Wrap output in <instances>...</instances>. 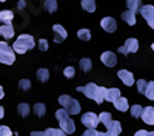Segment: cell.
<instances>
[{"label":"cell","instance_id":"6da1fadb","mask_svg":"<svg viewBox=\"0 0 154 136\" xmlns=\"http://www.w3.org/2000/svg\"><path fill=\"white\" fill-rule=\"evenodd\" d=\"M77 90H79L80 93H83L86 97L94 99L97 104H102L105 101L106 88H103V87H97L96 84H88L85 87H77Z\"/></svg>","mask_w":154,"mask_h":136},{"label":"cell","instance_id":"7a4b0ae2","mask_svg":"<svg viewBox=\"0 0 154 136\" xmlns=\"http://www.w3.org/2000/svg\"><path fill=\"white\" fill-rule=\"evenodd\" d=\"M34 45H35V42H34V37L32 36L22 34V36L17 37V40L14 42L12 49H14V53H17V54H25L28 49H32Z\"/></svg>","mask_w":154,"mask_h":136},{"label":"cell","instance_id":"3957f363","mask_svg":"<svg viewBox=\"0 0 154 136\" xmlns=\"http://www.w3.org/2000/svg\"><path fill=\"white\" fill-rule=\"evenodd\" d=\"M56 118L60 124V128L65 131V133H74L75 131V124L74 121L69 118V113L65 110V108H62V110H57L56 111Z\"/></svg>","mask_w":154,"mask_h":136},{"label":"cell","instance_id":"277c9868","mask_svg":"<svg viewBox=\"0 0 154 136\" xmlns=\"http://www.w3.org/2000/svg\"><path fill=\"white\" fill-rule=\"evenodd\" d=\"M59 102L62 104V107L65 108L69 115H79L80 113V104L77 102L75 99H72L71 96H66V94L60 96Z\"/></svg>","mask_w":154,"mask_h":136},{"label":"cell","instance_id":"5b68a950","mask_svg":"<svg viewBox=\"0 0 154 136\" xmlns=\"http://www.w3.org/2000/svg\"><path fill=\"white\" fill-rule=\"evenodd\" d=\"M0 62L5 65H11L16 62L14 49H11V46L6 42H0Z\"/></svg>","mask_w":154,"mask_h":136},{"label":"cell","instance_id":"8992f818","mask_svg":"<svg viewBox=\"0 0 154 136\" xmlns=\"http://www.w3.org/2000/svg\"><path fill=\"white\" fill-rule=\"evenodd\" d=\"M140 14L143 16V19L146 20V23L154 30V6L152 5H143L140 6Z\"/></svg>","mask_w":154,"mask_h":136},{"label":"cell","instance_id":"52a82bcc","mask_svg":"<svg viewBox=\"0 0 154 136\" xmlns=\"http://www.w3.org/2000/svg\"><path fill=\"white\" fill-rule=\"evenodd\" d=\"M82 124L86 127V128H96L99 125V116L96 113H91V111H88L82 116Z\"/></svg>","mask_w":154,"mask_h":136},{"label":"cell","instance_id":"ba28073f","mask_svg":"<svg viewBox=\"0 0 154 136\" xmlns=\"http://www.w3.org/2000/svg\"><path fill=\"white\" fill-rule=\"evenodd\" d=\"M139 49V42H137V39H128L126 40V43L125 45H122L120 48H119V53H122V54H130V53H136Z\"/></svg>","mask_w":154,"mask_h":136},{"label":"cell","instance_id":"9c48e42d","mask_svg":"<svg viewBox=\"0 0 154 136\" xmlns=\"http://www.w3.org/2000/svg\"><path fill=\"white\" fill-rule=\"evenodd\" d=\"M53 31L56 33V37H54V42H56V43H62L63 40L66 39V36H68L66 30L63 28L62 25H54V27H53Z\"/></svg>","mask_w":154,"mask_h":136},{"label":"cell","instance_id":"30bf717a","mask_svg":"<svg viewBox=\"0 0 154 136\" xmlns=\"http://www.w3.org/2000/svg\"><path fill=\"white\" fill-rule=\"evenodd\" d=\"M100 25L106 33H114L116 30H117V23H116V20L112 17H103L102 22H100Z\"/></svg>","mask_w":154,"mask_h":136},{"label":"cell","instance_id":"8fae6325","mask_svg":"<svg viewBox=\"0 0 154 136\" xmlns=\"http://www.w3.org/2000/svg\"><path fill=\"white\" fill-rule=\"evenodd\" d=\"M100 60L103 62V64H105L106 67H114L116 64H117V57H116V54H114V53H111V51H105V53H102Z\"/></svg>","mask_w":154,"mask_h":136},{"label":"cell","instance_id":"7c38bea8","mask_svg":"<svg viewBox=\"0 0 154 136\" xmlns=\"http://www.w3.org/2000/svg\"><path fill=\"white\" fill-rule=\"evenodd\" d=\"M140 118L143 119L145 124H148V125H154V108L152 107H146L143 108L142 115H140Z\"/></svg>","mask_w":154,"mask_h":136},{"label":"cell","instance_id":"4fadbf2b","mask_svg":"<svg viewBox=\"0 0 154 136\" xmlns=\"http://www.w3.org/2000/svg\"><path fill=\"white\" fill-rule=\"evenodd\" d=\"M31 136H66L63 130H56V128H48L45 131H32Z\"/></svg>","mask_w":154,"mask_h":136},{"label":"cell","instance_id":"5bb4252c","mask_svg":"<svg viewBox=\"0 0 154 136\" xmlns=\"http://www.w3.org/2000/svg\"><path fill=\"white\" fill-rule=\"evenodd\" d=\"M106 128H108L106 136H119L120 131H122V127H120V122L119 121H111V124H109Z\"/></svg>","mask_w":154,"mask_h":136},{"label":"cell","instance_id":"9a60e30c","mask_svg":"<svg viewBox=\"0 0 154 136\" xmlns=\"http://www.w3.org/2000/svg\"><path fill=\"white\" fill-rule=\"evenodd\" d=\"M117 74H119L120 81H122L125 85H133V84H134V77H133V74H131L130 71H126V70H120Z\"/></svg>","mask_w":154,"mask_h":136},{"label":"cell","instance_id":"2e32d148","mask_svg":"<svg viewBox=\"0 0 154 136\" xmlns=\"http://www.w3.org/2000/svg\"><path fill=\"white\" fill-rule=\"evenodd\" d=\"M0 36L5 37V39H11L12 36H14V28H12L11 23H5L0 27Z\"/></svg>","mask_w":154,"mask_h":136},{"label":"cell","instance_id":"e0dca14e","mask_svg":"<svg viewBox=\"0 0 154 136\" xmlns=\"http://www.w3.org/2000/svg\"><path fill=\"white\" fill-rule=\"evenodd\" d=\"M120 97V90L119 88H106V94H105V101H109V102H114L116 99Z\"/></svg>","mask_w":154,"mask_h":136},{"label":"cell","instance_id":"ac0fdd59","mask_svg":"<svg viewBox=\"0 0 154 136\" xmlns=\"http://www.w3.org/2000/svg\"><path fill=\"white\" fill-rule=\"evenodd\" d=\"M114 107L117 108L119 111H126L128 108H130V105H128V99L126 97H119L114 101Z\"/></svg>","mask_w":154,"mask_h":136},{"label":"cell","instance_id":"d6986e66","mask_svg":"<svg viewBox=\"0 0 154 136\" xmlns=\"http://www.w3.org/2000/svg\"><path fill=\"white\" fill-rule=\"evenodd\" d=\"M122 19L126 22V25H136V16H134V12L130 11V9L122 12Z\"/></svg>","mask_w":154,"mask_h":136},{"label":"cell","instance_id":"ffe728a7","mask_svg":"<svg viewBox=\"0 0 154 136\" xmlns=\"http://www.w3.org/2000/svg\"><path fill=\"white\" fill-rule=\"evenodd\" d=\"M126 6H128V9L136 14L140 9V6H142V0H126Z\"/></svg>","mask_w":154,"mask_h":136},{"label":"cell","instance_id":"44dd1931","mask_svg":"<svg viewBox=\"0 0 154 136\" xmlns=\"http://www.w3.org/2000/svg\"><path fill=\"white\" fill-rule=\"evenodd\" d=\"M12 19H14V12L12 11H0V20H2L3 23H11Z\"/></svg>","mask_w":154,"mask_h":136},{"label":"cell","instance_id":"7402d4cb","mask_svg":"<svg viewBox=\"0 0 154 136\" xmlns=\"http://www.w3.org/2000/svg\"><path fill=\"white\" fill-rule=\"evenodd\" d=\"M143 94L149 99V101H154V82H146Z\"/></svg>","mask_w":154,"mask_h":136},{"label":"cell","instance_id":"603a6c76","mask_svg":"<svg viewBox=\"0 0 154 136\" xmlns=\"http://www.w3.org/2000/svg\"><path fill=\"white\" fill-rule=\"evenodd\" d=\"M82 8L88 12H94L96 11V2L94 0H82Z\"/></svg>","mask_w":154,"mask_h":136},{"label":"cell","instance_id":"cb8c5ba5","mask_svg":"<svg viewBox=\"0 0 154 136\" xmlns=\"http://www.w3.org/2000/svg\"><path fill=\"white\" fill-rule=\"evenodd\" d=\"M111 121H112V119H111V115H109V113H106V111H103V113H100V115H99V122H102L105 127H108V125H109Z\"/></svg>","mask_w":154,"mask_h":136},{"label":"cell","instance_id":"d4e9b609","mask_svg":"<svg viewBox=\"0 0 154 136\" xmlns=\"http://www.w3.org/2000/svg\"><path fill=\"white\" fill-rule=\"evenodd\" d=\"M48 77H49V71L46 68H40V70L37 71V79L40 81V82H46Z\"/></svg>","mask_w":154,"mask_h":136},{"label":"cell","instance_id":"484cf974","mask_svg":"<svg viewBox=\"0 0 154 136\" xmlns=\"http://www.w3.org/2000/svg\"><path fill=\"white\" fill-rule=\"evenodd\" d=\"M45 9L48 12H56L57 11V0H46L45 2Z\"/></svg>","mask_w":154,"mask_h":136},{"label":"cell","instance_id":"4316f807","mask_svg":"<svg viewBox=\"0 0 154 136\" xmlns=\"http://www.w3.org/2000/svg\"><path fill=\"white\" fill-rule=\"evenodd\" d=\"M80 68L85 71V73H88L89 70L93 68V64H91V59H88V57H83L82 60H80Z\"/></svg>","mask_w":154,"mask_h":136},{"label":"cell","instance_id":"83f0119b","mask_svg":"<svg viewBox=\"0 0 154 136\" xmlns=\"http://www.w3.org/2000/svg\"><path fill=\"white\" fill-rule=\"evenodd\" d=\"M77 36H79L82 40H85V42L91 39V33H89V30H85V28H83V30H79V33H77Z\"/></svg>","mask_w":154,"mask_h":136},{"label":"cell","instance_id":"f1b7e54d","mask_svg":"<svg viewBox=\"0 0 154 136\" xmlns=\"http://www.w3.org/2000/svg\"><path fill=\"white\" fill-rule=\"evenodd\" d=\"M142 111H143V107H140V105H133L131 107V116L133 118H139L140 115H142Z\"/></svg>","mask_w":154,"mask_h":136},{"label":"cell","instance_id":"f546056e","mask_svg":"<svg viewBox=\"0 0 154 136\" xmlns=\"http://www.w3.org/2000/svg\"><path fill=\"white\" fill-rule=\"evenodd\" d=\"M19 113H20V116H28V113H29L28 104H20L19 105Z\"/></svg>","mask_w":154,"mask_h":136},{"label":"cell","instance_id":"4dcf8cb0","mask_svg":"<svg viewBox=\"0 0 154 136\" xmlns=\"http://www.w3.org/2000/svg\"><path fill=\"white\" fill-rule=\"evenodd\" d=\"M34 110H35V115L37 116H43L45 115V105L43 104H35L34 105Z\"/></svg>","mask_w":154,"mask_h":136},{"label":"cell","instance_id":"1f68e13d","mask_svg":"<svg viewBox=\"0 0 154 136\" xmlns=\"http://www.w3.org/2000/svg\"><path fill=\"white\" fill-rule=\"evenodd\" d=\"M145 87H146V81H143V79H139V81H137V90H139V93L143 94Z\"/></svg>","mask_w":154,"mask_h":136},{"label":"cell","instance_id":"d6a6232c","mask_svg":"<svg viewBox=\"0 0 154 136\" xmlns=\"http://www.w3.org/2000/svg\"><path fill=\"white\" fill-rule=\"evenodd\" d=\"M74 71H75V70H74L72 67H66L65 70H63V74H65V76H66L68 79H71V77L74 76Z\"/></svg>","mask_w":154,"mask_h":136},{"label":"cell","instance_id":"836d02e7","mask_svg":"<svg viewBox=\"0 0 154 136\" xmlns=\"http://www.w3.org/2000/svg\"><path fill=\"white\" fill-rule=\"evenodd\" d=\"M0 136H12V133H11V130L8 127L0 125Z\"/></svg>","mask_w":154,"mask_h":136},{"label":"cell","instance_id":"e575fe53","mask_svg":"<svg viewBox=\"0 0 154 136\" xmlns=\"http://www.w3.org/2000/svg\"><path fill=\"white\" fill-rule=\"evenodd\" d=\"M20 87H22V90H29L31 82L26 81V79H22V81H20Z\"/></svg>","mask_w":154,"mask_h":136},{"label":"cell","instance_id":"d590c367","mask_svg":"<svg viewBox=\"0 0 154 136\" xmlns=\"http://www.w3.org/2000/svg\"><path fill=\"white\" fill-rule=\"evenodd\" d=\"M38 48H40L42 51H46V49H48V42L45 39H40V40H38Z\"/></svg>","mask_w":154,"mask_h":136},{"label":"cell","instance_id":"8d00e7d4","mask_svg":"<svg viewBox=\"0 0 154 136\" xmlns=\"http://www.w3.org/2000/svg\"><path fill=\"white\" fill-rule=\"evenodd\" d=\"M88 130H89V134H91V136H106V133L96 131V128H88Z\"/></svg>","mask_w":154,"mask_h":136},{"label":"cell","instance_id":"74e56055","mask_svg":"<svg viewBox=\"0 0 154 136\" xmlns=\"http://www.w3.org/2000/svg\"><path fill=\"white\" fill-rule=\"evenodd\" d=\"M134 136H149V131H146V130H139Z\"/></svg>","mask_w":154,"mask_h":136},{"label":"cell","instance_id":"f35d334b","mask_svg":"<svg viewBox=\"0 0 154 136\" xmlns=\"http://www.w3.org/2000/svg\"><path fill=\"white\" fill-rule=\"evenodd\" d=\"M3 115H5V110H3V107H0V119L3 118Z\"/></svg>","mask_w":154,"mask_h":136},{"label":"cell","instance_id":"ab89813d","mask_svg":"<svg viewBox=\"0 0 154 136\" xmlns=\"http://www.w3.org/2000/svg\"><path fill=\"white\" fill-rule=\"evenodd\" d=\"M3 94H5L3 93V87H0V99H3Z\"/></svg>","mask_w":154,"mask_h":136},{"label":"cell","instance_id":"60d3db41","mask_svg":"<svg viewBox=\"0 0 154 136\" xmlns=\"http://www.w3.org/2000/svg\"><path fill=\"white\" fill-rule=\"evenodd\" d=\"M82 136H91V134H89V130H88V128H86V131H85V133H83V134H82Z\"/></svg>","mask_w":154,"mask_h":136},{"label":"cell","instance_id":"b9f144b4","mask_svg":"<svg viewBox=\"0 0 154 136\" xmlns=\"http://www.w3.org/2000/svg\"><path fill=\"white\" fill-rule=\"evenodd\" d=\"M149 136H154V131H152V133H149Z\"/></svg>","mask_w":154,"mask_h":136},{"label":"cell","instance_id":"7bdbcfd3","mask_svg":"<svg viewBox=\"0 0 154 136\" xmlns=\"http://www.w3.org/2000/svg\"><path fill=\"white\" fill-rule=\"evenodd\" d=\"M0 2H6V0H0Z\"/></svg>","mask_w":154,"mask_h":136},{"label":"cell","instance_id":"ee69618b","mask_svg":"<svg viewBox=\"0 0 154 136\" xmlns=\"http://www.w3.org/2000/svg\"><path fill=\"white\" fill-rule=\"evenodd\" d=\"M151 48H152V49H154V43H152V46H151Z\"/></svg>","mask_w":154,"mask_h":136},{"label":"cell","instance_id":"f6af8a7d","mask_svg":"<svg viewBox=\"0 0 154 136\" xmlns=\"http://www.w3.org/2000/svg\"><path fill=\"white\" fill-rule=\"evenodd\" d=\"M16 136H17V134H16Z\"/></svg>","mask_w":154,"mask_h":136}]
</instances>
